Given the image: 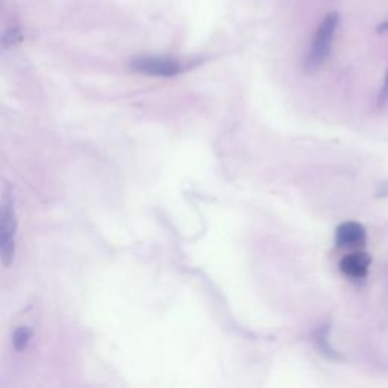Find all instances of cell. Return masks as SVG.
Instances as JSON below:
<instances>
[{"mask_svg": "<svg viewBox=\"0 0 388 388\" xmlns=\"http://www.w3.org/2000/svg\"><path fill=\"white\" fill-rule=\"evenodd\" d=\"M32 334H34V331H32L31 326H18L17 330L14 331V335H13L14 349L17 352L25 351L26 347L29 346V342H31Z\"/></svg>", "mask_w": 388, "mask_h": 388, "instance_id": "cell-7", "label": "cell"}, {"mask_svg": "<svg viewBox=\"0 0 388 388\" xmlns=\"http://www.w3.org/2000/svg\"><path fill=\"white\" fill-rule=\"evenodd\" d=\"M129 65L134 72L154 77H173L184 72V64L168 56H138L134 58Z\"/></svg>", "mask_w": 388, "mask_h": 388, "instance_id": "cell-3", "label": "cell"}, {"mask_svg": "<svg viewBox=\"0 0 388 388\" xmlns=\"http://www.w3.org/2000/svg\"><path fill=\"white\" fill-rule=\"evenodd\" d=\"M387 101H388V70H387V75H385V81H384V85L381 88L380 97H377V105L382 106Z\"/></svg>", "mask_w": 388, "mask_h": 388, "instance_id": "cell-9", "label": "cell"}, {"mask_svg": "<svg viewBox=\"0 0 388 388\" xmlns=\"http://www.w3.org/2000/svg\"><path fill=\"white\" fill-rule=\"evenodd\" d=\"M370 264H372V258L369 254L363 251H356L342 258L340 270L344 276L358 281L367 277Z\"/></svg>", "mask_w": 388, "mask_h": 388, "instance_id": "cell-4", "label": "cell"}, {"mask_svg": "<svg viewBox=\"0 0 388 388\" xmlns=\"http://www.w3.org/2000/svg\"><path fill=\"white\" fill-rule=\"evenodd\" d=\"M338 23H340V15H338V13H330L325 15L322 23L318 25L310 52H308L305 59V67L308 72L318 70L325 64L327 56H330Z\"/></svg>", "mask_w": 388, "mask_h": 388, "instance_id": "cell-2", "label": "cell"}, {"mask_svg": "<svg viewBox=\"0 0 388 388\" xmlns=\"http://www.w3.org/2000/svg\"><path fill=\"white\" fill-rule=\"evenodd\" d=\"M17 234L18 222L14 197L5 192L0 202V260L5 267H9L14 261Z\"/></svg>", "mask_w": 388, "mask_h": 388, "instance_id": "cell-1", "label": "cell"}, {"mask_svg": "<svg viewBox=\"0 0 388 388\" xmlns=\"http://www.w3.org/2000/svg\"><path fill=\"white\" fill-rule=\"evenodd\" d=\"M20 39H22V34H20L18 29H9L2 37V46L6 49L9 46L17 44Z\"/></svg>", "mask_w": 388, "mask_h": 388, "instance_id": "cell-8", "label": "cell"}, {"mask_svg": "<svg viewBox=\"0 0 388 388\" xmlns=\"http://www.w3.org/2000/svg\"><path fill=\"white\" fill-rule=\"evenodd\" d=\"M377 31H380V32H388V22L382 23L380 27H377Z\"/></svg>", "mask_w": 388, "mask_h": 388, "instance_id": "cell-10", "label": "cell"}, {"mask_svg": "<svg viewBox=\"0 0 388 388\" xmlns=\"http://www.w3.org/2000/svg\"><path fill=\"white\" fill-rule=\"evenodd\" d=\"M364 226L356 222H344L335 230V244L338 247H360L365 243Z\"/></svg>", "mask_w": 388, "mask_h": 388, "instance_id": "cell-5", "label": "cell"}, {"mask_svg": "<svg viewBox=\"0 0 388 388\" xmlns=\"http://www.w3.org/2000/svg\"><path fill=\"white\" fill-rule=\"evenodd\" d=\"M315 344L318 347V351H320L325 356L331 358V360H340V355H338L330 343V326H320L317 330L315 335Z\"/></svg>", "mask_w": 388, "mask_h": 388, "instance_id": "cell-6", "label": "cell"}]
</instances>
